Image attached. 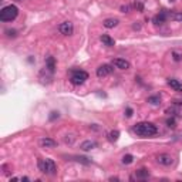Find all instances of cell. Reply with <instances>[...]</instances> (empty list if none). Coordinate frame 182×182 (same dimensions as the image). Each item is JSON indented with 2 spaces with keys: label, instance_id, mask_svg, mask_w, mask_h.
Wrapping results in <instances>:
<instances>
[{
  "label": "cell",
  "instance_id": "1",
  "mask_svg": "<svg viewBox=\"0 0 182 182\" xmlns=\"http://www.w3.org/2000/svg\"><path fill=\"white\" fill-rule=\"evenodd\" d=\"M134 132L141 138L152 137L158 132V128L155 127L152 122H138L134 125Z\"/></svg>",
  "mask_w": 182,
  "mask_h": 182
},
{
  "label": "cell",
  "instance_id": "2",
  "mask_svg": "<svg viewBox=\"0 0 182 182\" xmlns=\"http://www.w3.org/2000/svg\"><path fill=\"white\" fill-rule=\"evenodd\" d=\"M19 14V9L14 4H9L6 7H3L0 10V20L1 22H12L14 20Z\"/></svg>",
  "mask_w": 182,
  "mask_h": 182
},
{
  "label": "cell",
  "instance_id": "3",
  "mask_svg": "<svg viewBox=\"0 0 182 182\" xmlns=\"http://www.w3.org/2000/svg\"><path fill=\"white\" fill-rule=\"evenodd\" d=\"M39 169L43 174L48 175H55L57 172V165L53 159L46 158V159H39Z\"/></svg>",
  "mask_w": 182,
  "mask_h": 182
},
{
  "label": "cell",
  "instance_id": "4",
  "mask_svg": "<svg viewBox=\"0 0 182 182\" xmlns=\"http://www.w3.org/2000/svg\"><path fill=\"white\" fill-rule=\"evenodd\" d=\"M86 80H88L87 73L83 71V70H74L70 81H71V84H74V86H81V84L86 83Z\"/></svg>",
  "mask_w": 182,
  "mask_h": 182
},
{
  "label": "cell",
  "instance_id": "5",
  "mask_svg": "<svg viewBox=\"0 0 182 182\" xmlns=\"http://www.w3.org/2000/svg\"><path fill=\"white\" fill-rule=\"evenodd\" d=\"M112 71H114V68H112L111 64H103V65H100V67L97 68V77H98V78L107 77V76L111 74Z\"/></svg>",
  "mask_w": 182,
  "mask_h": 182
},
{
  "label": "cell",
  "instance_id": "6",
  "mask_svg": "<svg viewBox=\"0 0 182 182\" xmlns=\"http://www.w3.org/2000/svg\"><path fill=\"white\" fill-rule=\"evenodd\" d=\"M58 30L64 36H71L73 32H74V26H73L71 22H64V23H61L58 26Z\"/></svg>",
  "mask_w": 182,
  "mask_h": 182
},
{
  "label": "cell",
  "instance_id": "7",
  "mask_svg": "<svg viewBox=\"0 0 182 182\" xmlns=\"http://www.w3.org/2000/svg\"><path fill=\"white\" fill-rule=\"evenodd\" d=\"M157 162H158L159 165H164V166H169L172 165V162H174V158L169 155V154H159L158 157H157Z\"/></svg>",
  "mask_w": 182,
  "mask_h": 182
},
{
  "label": "cell",
  "instance_id": "8",
  "mask_svg": "<svg viewBox=\"0 0 182 182\" xmlns=\"http://www.w3.org/2000/svg\"><path fill=\"white\" fill-rule=\"evenodd\" d=\"M112 65H115L119 70H128V68L131 67L129 61L124 60V58H114V60H112Z\"/></svg>",
  "mask_w": 182,
  "mask_h": 182
},
{
  "label": "cell",
  "instance_id": "9",
  "mask_svg": "<svg viewBox=\"0 0 182 182\" xmlns=\"http://www.w3.org/2000/svg\"><path fill=\"white\" fill-rule=\"evenodd\" d=\"M168 86L172 88L174 91H178V93H182V83L176 78H168Z\"/></svg>",
  "mask_w": 182,
  "mask_h": 182
},
{
  "label": "cell",
  "instance_id": "10",
  "mask_svg": "<svg viewBox=\"0 0 182 182\" xmlns=\"http://www.w3.org/2000/svg\"><path fill=\"white\" fill-rule=\"evenodd\" d=\"M166 19H168V14H166L165 12H161L159 14H157V16L152 19V22H154V24L159 26V24H164V23H165Z\"/></svg>",
  "mask_w": 182,
  "mask_h": 182
},
{
  "label": "cell",
  "instance_id": "11",
  "mask_svg": "<svg viewBox=\"0 0 182 182\" xmlns=\"http://www.w3.org/2000/svg\"><path fill=\"white\" fill-rule=\"evenodd\" d=\"M46 68H47L48 71H51V73H54L55 70V60H54V57H47L46 58Z\"/></svg>",
  "mask_w": 182,
  "mask_h": 182
},
{
  "label": "cell",
  "instance_id": "12",
  "mask_svg": "<svg viewBox=\"0 0 182 182\" xmlns=\"http://www.w3.org/2000/svg\"><path fill=\"white\" fill-rule=\"evenodd\" d=\"M40 144H41L44 148H54L55 145H57V142H55L54 140H51V138H43V140L40 141Z\"/></svg>",
  "mask_w": 182,
  "mask_h": 182
},
{
  "label": "cell",
  "instance_id": "13",
  "mask_svg": "<svg viewBox=\"0 0 182 182\" xmlns=\"http://www.w3.org/2000/svg\"><path fill=\"white\" fill-rule=\"evenodd\" d=\"M118 23H119L118 19H105L103 24H104L105 29H112V27H115Z\"/></svg>",
  "mask_w": 182,
  "mask_h": 182
},
{
  "label": "cell",
  "instance_id": "14",
  "mask_svg": "<svg viewBox=\"0 0 182 182\" xmlns=\"http://www.w3.org/2000/svg\"><path fill=\"white\" fill-rule=\"evenodd\" d=\"M95 147H97V144H95L94 141H90V140H88V141H84V142L81 144L80 148L83 151H90V150H94Z\"/></svg>",
  "mask_w": 182,
  "mask_h": 182
},
{
  "label": "cell",
  "instance_id": "15",
  "mask_svg": "<svg viewBox=\"0 0 182 182\" xmlns=\"http://www.w3.org/2000/svg\"><path fill=\"white\" fill-rule=\"evenodd\" d=\"M101 41H103L107 47H112V46L115 44L114 39H112V37H110L108 34H103V36H101Z\"/></svg>",
  "mask_w": 182,
  "mask_h": 182
},
{
  "label": "cell",
  "instance_id": "16",
  "mask_svg": "<svg viewBox=\"0 0 182 182\" xmlns=\"http://www.w3.org/2000/svg\"><path fill=\"white\" fill-rule=\"evenodd\" d=\"M135 176H137L138 179H145V178H148V176H150V172H148V169L141 168V169H138V171L135 172Z\"/></svg>",
  "mask_w": 182,
  "mask_h": 182
},
{
  "label": "cell",
  "instance_id": "17",
  "mask_svg": "<svg viewBox=\"0 0 182 182\" xmlns=\"http://www.w3.org/2000/svg\"><path fill=\"white\" fill-rule=\"evenodd\" d=\"M168 17L171 20H175V22H182V12H174V13H169Z\"/></svg>",
  "mask_w": 182,
  "mask_h": 182
},
{
  "label": "cell",
  "instance_id": "18",
  "mask_svg": "<svg viewBox=\"0 0 182 182\" xmlns=\"http://www.w3.org/2000/svg\"><path fill=\"white\" fill-rule=\"evenodd\" d=\"M148 103L152 105H158V104H161V97L159 95H151V97H148Z\"/></svg>",
  "mask_w": 182,
  "mask_h": 182
},
{
  "label": "cell",
  "instance_id": "19",
  "mask_svg": "<svg viewBox=\"0 0 182 182\" xmlns=\"http://www.w3.org/2000/svg\"><path fill=\"white\" fill-rule=\"evenodd\" d=\"M118 138H119V131H117V129L111 131L110 134H108V140H110V141H112V142H115Z\"/></svg>",
  "mask_w": 182,
  "mask_h": 182
},
{
  "label": "cell",
  "instance_id": "20",
  "mask_svg": "<svg viewBox=\"0 0 182 182\" xmlns=\"http://www.w3.org/2000/svg\"><path fill=\"white\" fill-rule=\"evenodd\" d=\"M74 158V161H77V162H81V164H86V165H88V164H91V161L88 158H86V157H73Z\"/></svg>",
  "mask_w": 182,
  "mask_h": 182
},
{
  "label": "cell",
  "instance_id": "21",
  "mask_svg": "<svg viewBox=\"0 0 182 182\" xmlns=\"http://www.w3.org/2000/svg\"><path fill=\"white\" fill-rule=\"evenodd\" d=\"M165 112H166V114H169V115H179V114H181V111L178 110V108H174V107L166 108Z\"/></svg>",
  "mask_w": 182,
  "mask_h": 182
},
{
  "label": "cell",
  "instance_id": "22",
  "mask_svg": "<svg viewBox=\"0 0 182 182\" xmlns=\"http://www.w3.org/2000/svg\"><path fill=\"white\" fill-rule=\"evenodd\" d=\"M132 161H134V157H132L131 154H127V155H124V157H122V164H125V165L131 164Z\"/></svg>",
  "mask_w": 182,
  "mask_h": 182
},
{
  "label": "cell",
  "instance_id": "23",
  "mask_svg": "<svg viewBox=\"0 0 182 182\" xmlns=\"http://www.w3.org/2000/svg\"><path fill=\"white\" fill-rule=\"evenodd\" d=\"M166 125H168L169 128H175V127H176V121H175L174 117H171V118L166 119Z\"/></svg>",
  "mask_w": 182,
  "mask_h": 182
},
{
  "label": "cell",
  "instance_id": "24",
  "mask_svg": "<svg viewBox=\"0 0 182 182\" xmlns=\"http://www.w3.org/2000/svg\"><path fill=\"white\" fill-rule=\"evenodd\" d=\"M134 9H137L138 12H142L144 10V4H142V1L141 0H137L134 3Z\"/></svg>",
  "mask_w": 182,
  "mask_h": 182
},
{
  "label": "cell",
  "instance_id": "25",
  "mask_svg": "<svg viewBox=\"0 0 182 182\" xmlns=\"http://www.w3.org/2000/svg\"><path fill=\"white\" fill-rule=\"evenodd\" d=\"M172 55H174V60H175V61H181V60H182V54L176 53V51H174V53H172Z\"/></svg>",
  "mask_w": 182,
  "mask_h": 182
},
{
  "label": "cell",
  "instance_id": "26",
  "mask_svg": "<svg viewBox=\"0 0 182 182\" xmlns=\"http://www.w3.org/2000/svg\"><path fill=\"white\" fill-rule=\"evenodd\" d=\"M129 9H131V6H129V4H124V6H121V12H122V13H128V12H129Z\"/></svg>",
  "mask_w": 182,
  "mask_h": 182
},
{
  "label": "cell",
  "instance_id": "27",
  "mask_svg": "<svg viewBox=\"0 0 182 182\" xmlns=\"http://www.w3.org/2000/svg\"><path fill=\"white\" fill-rule=\"evenodd\" d=\"M132 112H134V111H132V108H129V107H128L127 110H125V115L129 118V117H132Z\"/></svg>",
  "mask_w": 182,
  "mask_h": 182
},
{
  "label": "cell",
  "instance_id": "28",
  "mask_svg": "<svg viewBox=\"0 0 182 182\" xmlns=\"http://www.w3.org/2000/svg\"><path fill=\"white\" fill-rule=\"evenodd\" d=\"M54 118H58V112L53 111V112H51V115H50V119H54Z\"/></svg>",
  "mask_w": 182,
  "mask_h": 182
},
{
  "label": "cell",
  "instance_id": "29",
  "mask_svg": "<svg viewBox=\"0 0 182 182\" xmlns=\"http://www.w3.org/2000/svg\"><path fill=\"white\" fill-rule=\"evenodd\" d=\"M7 34L12 36V37H14V36H16V30H7Z\"/></svg>",
  "mask_w": 182,
  "mask_h": 182
},
{
  "label": "cell",
  "instance_id": "30",
  "mask_svg": "<svg viewBox=\"0 0 182 182\" xmlns=\"http://www.w3.org/2000/svg\"><path fill=\"white\" fill-rule=\"evenodd\" d=\"M132 27H134V30H140V29H141V26H140V24H137V23H135Z\"/></svg>",
  "mask_w": 182,
  "mask_h": 182
},
{
  "label": "cell",
  "instance_id": "31",
  "mask_svg": "<svg viewBox=\"0 0 182 182\" xmlns=\"http://www.w3.org/2000/svg\"><path fill=\"white\" fill-rule=\"evenodd\" d=\"M175 104L176 105H182V100H175Z\"/></svg>",
  "mask_w": 182,
  "mask_h": 182
},
{
  "label": "cell",
  "instance_id": "32",
  "mask_svg": "<svg viewBox=\"0 0 182 182\" xmlns=\"http://www.w3.org/2000/svg\"><path fill=\"white\" fill-rule=\"evenodd\" d=\"M110 181H118V178H117V176H111Z\"/></svg>",
  "mask_w": 182,
  "mask_h": 182
}]
</instances>
